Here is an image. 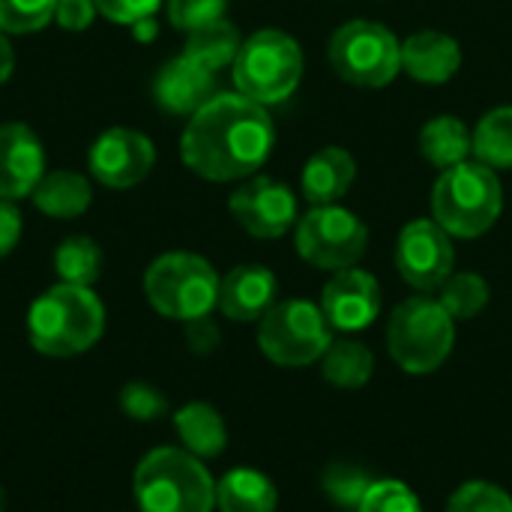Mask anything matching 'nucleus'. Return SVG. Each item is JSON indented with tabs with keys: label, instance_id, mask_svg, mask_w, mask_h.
I'll return each mask as SVG.
<instances>
[{
	"label": "nucleus",
	"instance_id": "27",
	"mask_svg": "<svg viewBox=\"0 0 512 512\" xmlns=\"http://www.w3.org/2000/svg\"><path fill=\"white\" fill-rule=\"evenodd\" d=\"M54 270L60 282L90 288L102 273V249L90 237H66L54 252Z\"/></svg>",
	"mask_w": 512,
	"mask_h": 512
},
{
	"label": "nucleus",
	"instance_id": "14",
	"mask_svg": "<svg viewBox=\"0 0 512 512\" xmlns=\"http://www.w3.org/2000/svg\"><path fill=\"white\" fill-rule=\"evenodd\" d=\"M321 312L339 333H360L381 315V285L360 267L339 270L321 294Z\"/></svg>",
	"mask_w": 512,
	"mask_h": 512
},
{
	"label": "nucleus",
	"instance_id": "29",
	"mask_svg": "<svg viewBox=\"0 0 512 512\" xmlns=\"http://www.w3.org/2000/svg\"><path fill=\"white\" fill-rule=\"evenodd\" d=\"M372 474L363 465H351V462H333L324 468L321 474V489L324 495L339 507V510H354L360 507L366 489L372 486Z\"/></svg>",
	"mask_w": 512,
	"mask_h": 512
},
{
	"label": "nucleus",
	"instance_id": "17",
	"mask_svg": "<svg viewBox=\"0 0 512 512\" xmlns=\"http://www.w3.org/2000/svg\"><path fill=\"white\" fill-rule=\"evenodd\" d=\"M276 291H279V282L273 270L261 264H240L219 282L216 306L228 321L249 324V321H261L273 309Z\"/></svg>",
	"mask_w": 512,
	"mask_h": 512
},
{
	"label": "nucleus",
	"instance_id": "39",
	"mask_svg": "<svg viewBox=\"0 0 512 512\" xmlns=\"http://www.w3.org/2000/svg\"><path fill=\"white\" fill-rule=\"evenodd\" d=\"M12 69H15V51H12L6 33L0 30V84L12 75Z\"/></svg>",
	"mask_w": 512,
	"mask_h": 512
},
{
	"label": "nucleus",
	"instance_id": "32",
	"mask_svg": "<svg viewBox=\"0 0 512 512\" xmlns=\"http://www.w3.org/2000/svg\"><path fill=\"white\" fill-rule=\"evenodd\" d=\"M357 512H423V504L402 480H375Z\"/></svg>",
	"mask_w": 512,
	"mask_h": 512
},
{
	"label": "nucleus",
	"instance_id": "9",
	"mask_svg": "<svg viewBox=\"0 0 512 512\" xmlns=\"http://www.w3.org/2000/svg\"><path fill=\"white\" fill-rule=\"evenodd\" d=\"M333 345V327L321 306L312 300H282L258 324V348L261 354L282 366L300 369L318 363Z\"/></svg>",
	"mask_w": 512,
	"mask_h": 512
},
{
	"label": "nucleus",
	"instance_id": "19",
	"mask_svg": "<svg viewBox=\"0 0 512 512\" xmlns=\"http://www.w3.org/2000/svg\"><path fill=\"white\" fill-rule=\"evenodd\" d=\"M354 180H357L354 156L345 147H324L306 162L300 189L312 207H321V204H339L351 192Z\"/></svg>",
	"mask_w": 512,
	"mask_h": 512
},
{
	"label": "nucleus",
	"instance_id": "38",
	"mask_svg": "<svg viewBox=\"0 0 512 512\" xmlns=\"http://www.w3.org/2000/svg\"><path fill=\"white\" fill-rule=\"evenodd\" d=\"M186 342L195 354H210L219 345V330L210 318L186 321Z\"/></svg>",
	"mask_w": 512,
	"mask_h": 512
},
{
	"label": "nucleus",
	"instance_id": "34",
	"mask_svg": "<svg viewBox=\"0 0 512 512\" xmlns=\"http://www.w3.org/2000/svg\"><path fill=\"white\" fill-rule=\"evenodd\" d=\"M120 405L123 411L132 417V420H141V423H150V420H159L165 411H168V399L150 387V384H126L123 393H120Z\"/></svg>",
	"mask_w": 512,
	"mask_h": 512
},
{
	"label": "nucleus",
	"instance_id": "35",
	"mask_svg": "<svg viewBox=\"0 0 512 512\" xmlns=\"http://www.w3.org/2000/svg\"><path fill=\"white\" fill-rule=\"evenodd\" d=\"M93 3L108 21L129 24V27L141 18L156 15V9L162 6V0H93Z\"/></svg>",
	"mask_w": 512,
	"mask_h": 512
},
{
	"label": "nucleus",
	"instance_id": "15",
	"mask_svg": "<svg viewBox=\"0 0 512 512\" xmlns=\"http://www.w3.org/2000/svg\"><path fill=\"white\" fill-rule=\"evenodd\" d=\"M45 177V150L39 135L24 123L0 126V198L18 201L33 195Z\"/></svg>",
	"mask_w": 512,
	"mask_h": 512
},
{
	"label": "nucleus",
	"instance_id": "22",
	"mask_svg": "<svg viewBox=\"0 0 512 512\" xmlns=\"http://www.w3.org/2000/svg\"><path fill=\"white\" fill-rule=\"evenodd\" d=\"M219 512H276V483L255 468H234L216 483Z\"/></svg>",
	"mask_w": 512,
	"mask_h": 512
},
{
	"label": "nucleus",
	"instance_id": "12",
	"mask_svg": "<svg viewBox=\"0 0 512 512\" xmlns=\"http://www.w3.org/2000/svg\"><path fill=\"white\" fill-rule=\"evenodd\" d=\"M228 210L237 225L258 240H276L297 225L294 189L264 174L249 177L237 192H231Z\"/></svg>",
	"mask_w": 512,
	"mask_h": 512
},
{
	"label": "nucleus",
	"instance_id": "13",
	"mask_svg": "<svg viewBox=\"0 0 512 512\" xmlns=\"http://www.w3.org/2000/svg\"><path fill=\"white\" fill-rule=\"evenodd\" d=\"M156 162V150L153 141L135 129H108L102 132L87 156L90 174L111 189H132L138 186Z\"/></svg>",
	"mask_w": 512,
	"mask_h": 512
},
{
	"label": "nucleus",
	"instance_id": "8",
	"mask_svg": "<svg viewBox=\"0 0 512 512\" xmlns=\"http://www.w3.org/2000/svg\"><path fill=\"white\" fill-rule=\"evenodd\" d=\"M333 72L354 87H387L402 72V42L378 21H345L327 45Z\"/></svg>",
	"mask_w": 512,
	"mask_h": 512
},
{
	"label": "nucleus",
	"instance_id": "21",
	"mask_svg": "<svg viewBox=\"0 0 512 512\" xmlns=\"http://www.w3.org/2000/svg\"><path fill=\"white\" fill-rule=\"evenodd\" d=\"M30 198L51 219H75L93 204V186L78 171H45Z\"/></svg>",
	"mask_w": 512,
	"mask_h": 512
},
{
	"label": "nucleus",
	"instance_id": "20",
	"mask_svg": "<svg viewBox=\"0 0 512 512\" xmlns=\"http://www.w3.org/2000/svg\"><path fill=\"white\" fill-rule=\"evenodd\" d=\"M174 429L186 453L195 459H216L228 447V429L222 414L207 402H189L174 414Z\"/></svg>",
	"mask_w": 512,
	"mask_h": 512
},
{
	"label": "nucleus",
	"instance_id": "2",
	"mask_svg": "<svg viewBox=\"0 0 512 512\" xmlns=\"http://www.w3.org/2000/svg\"><path fill=\"white\" fill-rule=\"evenodd\" d=\"M105 330L102 300L81 285H54L27 312L30 345L45 357H75L90 351Z\"/></svg>",
	"mask_w": 512,
	"mask_h": 512
},
{
	"label": "nucleus",
	"instance_id": "25",
	"mask_svg": "<svg viewBox=\"0 0 512 512\" xmlns=\"http://www.w3.org/2000/svg\"><path fill=\"white\" fill-rule=\"evenodd\" d=\"M243 39L237 33V27L222 18V21H213L207 27H198L192 33H186V45H183V54L195 63H201L204 69L210 72H219L222 66H231L237 51H240Z\"/></svg>",
	"mask_w": 512,
	"mask_h": 512
},
{
	"label": "nucleus",
	"instance_id": "37",
	"mask_svg": "<svg viewBox=\"0 0 512 512\" xmlns=\"http://www.w3.org/2000/svg\"><path fill=\"white\" fill-rule=\"evenodd\" d=\"M21 228H24V222H21V213H18L15 201L0 198V258L9 255L18 246Z\"/></svg>",
	"mask_w": 512,
	"mask_h": 512
},
{
	"label": "nucleus",
	"instance_id": "23",
	"mask_svg": "<svg viewBox=\"0 0 512 512\" xmlns=\"http://www.w3.org/2000/svg\"><path fill=\"white\" fill-rule=\"evenodd\" d=\"M420 153L429 165L447 171L459 162H468V156L474 153V135L459 117L441 114L420 129Z\"/></svg>",
	"mask_w": 512,
	"mask_h": 512
},
{
	"label": "nucleus",
	"instance_id": "30",
	"mask_svg": "<svg viewBox=\"0 0 512 512\" xmlns=\"http://www.w3.org/2000/svg\"><path fill=\"white\" fill-rule=\"evenodd\" d=\"M447 512H512V495L495 483L471 480L450 495Z\"/></svg>",
	"mask_w": 512,
	"mask_h": 512
},
{
	"label": "nucleus",
	"instance_id": "11",
	"mask_svg": "<svg viewBox=\"0 0 512 512\" xmlns=\"http://www.w3.org/2000/svg\"><path fill=\"white\" fill-rule=\"evenodd\" d=\"M456 249L450 234L435 219H414L396 240V270L420 294L441 291L453 276Z\"/></svg>",
	"mask_w": 512,
	"mask_h": 512
},
{
	"label": "nucleus",
	"instance_id": "33",
	"mask_svg": "<svg viewBox=\"0 0 512 512\" xmlns=\"http://www.w3.org/2000/svg\"><path fill=\"white\" fill-rule=\"evenodd\" d=\"M225 12H228V0H168V21L183 33L222 21Z\"/></svg>",
	"mask_w": 512,
	"mask_h": 512
},
{
	"label": "nucleus",
	"instance_id": "6",
	"mask_svg": "<svg viewBox=\"0 0 512 512\" xmlns=\"http://www.w3.org/2000/svg\"><path fill=\"white\" fill-rule=\"evenodd\" d=\"M231 66L237 93L267 108L285 102L300 87L306 63L294 36L282 30H258L240 45Z\"/></svg>",
	"mask_w": 512,
	"mask_h": 512
},
{
	"label": "nucleus",
	"instance_id": "3",
	"mask_svg": "<svg viewBox=\"0 0 512 512\" xmlns=\"http://www.w3.org/2000/svg\"><path fill=\"white\" fill-rule=\"evenodd\" d=\"M504 210V192L498 174L483 162H459L435 180L432 219L459 240H477Z\"/></svg>",
	"mask_w": 512,
	"mask_h": 512
},
{
	"label": "nucleus",
	"instance_id": "1",
	"mask_svg": "<svg viewBox=\"0 0 512 512\" xmlns=\"http://www.w3.org/2000/svg\"><path fill=\"white\" fill-rule=\"evenodd\" d=\"M276 126L264 105L243 93H216L192 114L180 138L183 165L213 183L252 177L273 153Z\"/></svg>",
	"mask_w": 512,
	"mask_h": 512
},
{
	"label": "nucleus",
	"instance_id": "26",
	"mask_svg": "<svg viewBox=\"0 0 512 512\" xmlns=\"http://www.w3.org/2000/svg\"><path fill=\"white\" fill-rule=\"evenodd\" d=\"M474 156L492 171H512V105L489 111L477 123Z\"/></svg>",
	"mask_w": 512,
	"mask_h": 512
},
{
	"label": "nucleus",
	"instance_id": "24",
	"mask_svg": "<svg viewBox=\"0 0 512 512\" xmlns=\"http://www.w3.org/2000/svg\"><path fill=\"white\" fill-rule=\"evenodd\" d=\"M321 375L339 390H360L375 375V357L357 339H333L321 357Z\"/></svg>",
	"mask_w": 512,
	"mask_h": 512
},
{
	"label": "nucleus",
	"instance_id": "7",
	"mask_svg": "<svg viewBox=\"0 0 512 512\" xmlns=\"http://www.w3.org/2000/svg\"><path fill=\"white\" fill-rule=\"evenodd\" d=\"M219 273L213 264L192 252L159 255L144 273V294L150 306L174 321L207 318L219 303Z\"/></svg>",
	"mask_w": 512,
	"mask_h": 512
},
{
	"label": "nucleus",
	"instance_id": "5",
	"mask_svg": "<svg viewBox=\"0 0 512 512\" xmlns=\"http://www.w3.org/2000/svg\"><path fill=\"white\" fill-rule=\"evenodd\" d=\"M456 345V321L426 294L402 300L387 324V351L393 363L408 375L438 372Z\"/></svg>",
	"mask_w": 512,
	"mask_h": 512
},
{
	"label": "nucleus",
	"instance_id": "16",
	"mask_svg": "<svg viewBox=\"0 0 512 512\" xmlns=\"http://www.w3.org/2000/svg\"><path fill=\"white\" fill-rule=\"evenodd\" d=\"M213 96H216V72L204 69L201 63L189 60L186 54L168 60L153 81V99L168 114L192 117Z\"/></svg>",
	"mask_w": 512,
	"mask_h": 512
},
{
	"label": "nucleus",
	"instance_id": "10",
	"mask_svg": "<svg viewBox=\"0 0 512 512\" xmlns=\"http://www.w3.org/2000/svg\"><path fill=\"white\" fill-rule=\"evenodd\" d=\"M294 246L306 264L339 273L354 267L366 255L369 228L357 213L339 204H321L300 216Z\"/></svg>",
	"mask_w": 512,
	"mask_h": 512
},
{
	"label": "nucleus",
	"instance_id": "4",
	"mask_svg": "<svg viewBox=\"0 0 512 512\" xmlns=\"http://www.w3.org/2000/svg\"><path fill=\"white\" fill-rule=\"evenodd\" d=\"M132 492L141 512H213L216 507L210 471L177 447L147 453L135 468Z\"/></svg>",
	"mask_w": 512,
	"mask_h": 512
},
{
	"label": "nucleus",
	"instance_id": "31",
	"mask_svg": "<svg viewBox=\"0 0 512 512\" xmlns=\"http://www.w3.org/2000/svg\"><path fill=\"white\" fill-rule=\"evenodd\" d=\"M57 0H0V30L9 33H36L54 18Z\"/></svg>",
	"mask_w": 512,
	"mask_h": 512
},
{
	"label": "nucleus",
	"instance_id": "18",
	"mask_svg": "<svg viewBox=\"0 0 512 512\" xmlns=\"http://www.w3.org/2000/svg\"><path fill=\"white\" fill-rule=\"evenodd\" d=\"M462 66V48L441 30H420L402 42V72L420 84H447Z\"/></svg>",
	"mask_w": 512,
	"mask_h": 512
},
{
	"label": "nucleus",
	"instance_id": "28",
	"mask_svg": "<svg viewBox=\"0 0 512 512\" xmlns=\"http://www.w3.org/2000/svg\"><path fill=\"white\" fill-rule=\"evenodd\" d=\"M492 300V288L480 273H453L441 285V306L453 315V321L477 318Z\"/></svg>",
	"mask_w": 512,
	"mask_h": 512
},
{
	"label": "nucleus",
	"instance_id": "40",
	"mask_svg": "<svg viewBox=\"0 0 512 512\" xmlns=\"http://www.w3.org/2000/svg\"><path fill=\"white\" fill-rule=\"evenodd\" d=\"M156 33H159V24H156V18L150 15V18H141V21H135L132 24V36L138 39V42H153L156 39Z\"/></svg>",
	"mask_w": 512,
	"mask_h": 512
},
{
	"label": "nucleus",
	"instance_id": "36",
	"mask_svg": "<svg viewBox=\"0 0 512 512\" xmlns=\"http://www.w3.org/2000/svg\"><path fill=\"white\" fill-rule=\"evenodd\" d=\"M96 3L93 0H57V9H54V18L63 30H72V33H81L93 24L96 18Z\"/></svg>",
	"mask_w": 512,
	"mask_h": 512
},
{
	"label": "nucleus",
	"instance_id": "41",
	"mask_svg": "<svg viewBox=\"0 0 512 512\" xmlns=\"http://www.w3.org/2000/svg\"><path fill=\"white\" fill-rule=\"evenodd\" d=\"M0 512H6V492L0 489Z\"/></svg>",
	"mask_w": 512,
	"mask_h": 512
}]
</instances>
